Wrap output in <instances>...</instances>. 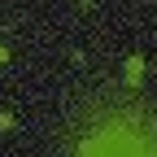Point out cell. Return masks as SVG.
Instances as JSON below:
<instances>
[{
    "label": "cell",
    "mask_w": 157,
    "mask_h": 157,
    "mask_svg": "<svg viewBox=\"0 0 157 157\" xmlns=\"http://www.w3.org/2000/svg\"><path fill=\"white\" fill-rule=\"evenodd\" d=\"M57 157H157V101L135 83H96L74 96Z\"/></svg>",
    "instance_id": "1"
},
{
    "label": "cell",
    "mask_w": 157,
    "mask_h": 157,
    "mask_svg": "<svg viewBox=\"0 0 157 157\" xmlns=\"http://www.w3.org/2000/svg\"><path fill=\"white\" fill-rule=\"evenodd\" d=\"M122 70H127V83H135V87H140V83H144V57H140V52H131Z\"/></svg>",
    "instance_id": "2"
},
{
    "label": "cell",
    "mask_w": 157,
    "mask_h": 157,
    "mask_svg": "<svg viewBox=\"0 0 157 157\" xmlns=\"http://www.w3.org/2000/svg\"><path fill=\"white\" fill-rule=\"evenodd\" d=\"M13 127H17V118L13 113H0V131H13Z\"/></svg>",
    "instance_id": "3"
},
{
    "label": "cell",
    "mask_w": 157,
    "mask_h": 157,
    "mask_svg": "<svg viewBox=\"0 0 157 157\" xmlns=\"http://www.w3.org/2000/svg\"><path fill=\"white\" fill-rule=\"evenodd\" d=\"M9 61V44H0V66H5Z\"/></svg>",
    "instance_id": "4"
}]
</instances>
